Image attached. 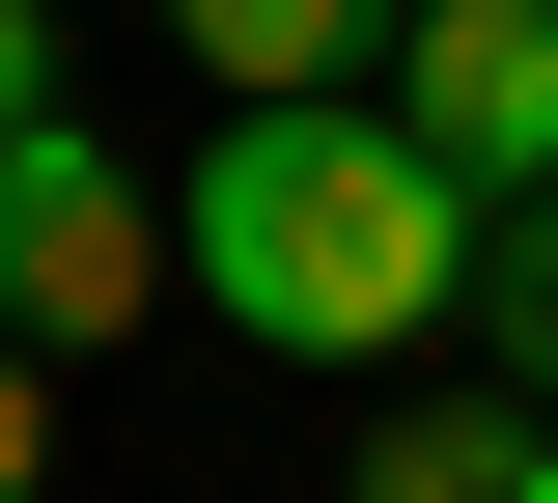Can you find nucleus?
<instances>
[{"label":"nucleus","instance_id":"f257e3e1","mask_svg":"<svg viewBox=\"0 0 558 503\" xmlns=\"http://www.w3.org/2000/svg\"><path fill=\"white\" fill-rule=\"evenodd\" d=\"M475 252H502V196L418 141L391 84H223V141L168 168V280L252 363H418L475 308Z\"/></svg>","mask_w":558,"mask_h":503},{"label":"nucleus","instance_id":"f03ea898","mask_svg":"<svg viewBox=\"0 0 558 503\" xmlns=\"http://www.w3.org/2000/svg\"><path fill=\"white\" fill-rule=\"evenodd\" d=\"M140 308H168V196H140L84 112H28V141H0V336L84 363V336H140Z\"/></svg>","mask_w":558,"mask_h":503},{"label":"nucleus","instance_id":"7ed1b4c3","mask_svg":"<svg viewBox=\"0 0 558 503\" xmlns=\"http://www.w3.org/2000/svg\"><path fill=\"white\" fill-rule=\"evenodd\" d=\"M363 84H391L475 196H558V0H391V57H363Z\"/></svg>","mask_w":558,"mask_h":503},{"label":"nucleus","instance_id":"20e7f679","mask_svg":"<svg viewBox=\"0 0 558 503\" xmlns=\"http://www.w3.org/2000/svg\"><path fill=\"white\" fill-rule=\"evenodd\" d=\"M336 503H558V392H391Z\"/></svg>","mask_w":558,"mask_h":503},{"label":"nucleus","instance_id":"39448f33","mask_svg":"<svg viewBox=\"0 0 558 503\" xmlns=\"http://www.w3.org/2000/svg\"><path fill=\"white\" fill-rule=\"evenodd\" d=\"M168 57H196V84H363L391 0H168Z\"/></svg>","mask_w":558,"mask_h":503},{"label":"nucleus","instance_id":"423d86ee","mask_svg":"<svg viewBox=\"0 0 558 503\" xmlns=\"http://www.w3.org/2000/svg\"><path fill=\"white\" fill-rule=\"evenodd\" d=\"M475 280H502V363L558 392V196H502V252H475Z\"/></svg>","mask_w":558,"mask_h":503},{"label":"nucleus","instance_id":"0eeeda50","mask_svg":"<svg viewBox=\"0 0 558 503\" xmlns=\"http://www.w3.org/2000/svg\"><path fill=\"white\" fill-rule=\"evenodd\" d=\"M28 476H57V363L0 336V503H28Z\"/></svg>","mask_w":558,"mask_h":503},{"label":"nucleus","instance_id":"6e6552de","mask_svg":"<svg viewBox=\"0 0 558 503\" xmlns=\"http://www.w3.org/2000/svg\"><path fill=\"white\" fill-rule=\"evenodd\" d=\"M28 112H57V0H0V141H28Z\"/></svg>","mask_w":558,"mask_h":503}]
</instances>
